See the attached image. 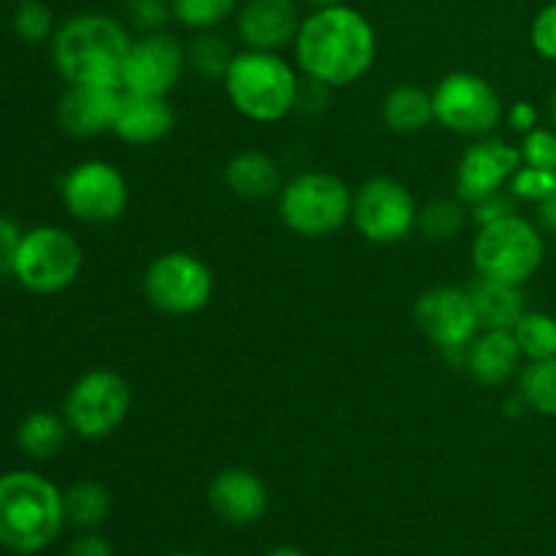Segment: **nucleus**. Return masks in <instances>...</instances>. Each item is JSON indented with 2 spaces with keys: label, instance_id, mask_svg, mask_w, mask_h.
<instances>
[{
  "label": "nucleus",
  "instance_id": "f257e3e1",
  "mask_svg": "<svg viewBox=\"0 0 556 556\" xmlns=\"http://www.w3.org/2000/svg\"><path fill=\"white\" fill-rule=\"evenodd\" d=\"M293 52L302 76L337 90L369 74L378 58V36L362 11L340 3L304 16Z\"/></svg>",
  "mask_w": 556,
  "mask_h": 556
},
{
  "label": "nucleus",
  "instance_id": "f03ea898",
  "mask_svg": "<svg viewBox=\"0 0 556 556\" xmlns=\"http://www.w3.org/2000/svg\"><path fill=\"white\" fill-rule=\"evenodd\" d=\"M128 27L106 14H79L52 36V63L68 85H119Z\"/></svg>",
  "mask_w": 556,
  "mask_h": 556
},
{
  "label": "nucleus",
  "instance_id": "7ed1b4c3",
  "mask_svg": "<svg viewBox=\"0 0 556 556\" xmlns=\"http://www.w3.org/2000/svg\"><path fill=\"white\" fill-rule=\"evenodd\" d=\"M63 492L33 470L0 476V546L14 554H38L63 532Z\"/></svg>",
  "mask_w": 556,
  "mask_h": 556
},
{
  "label": "nucleus",
  "instance_id": "20e7f679",
  "mask_svg": "<svg viewBox=\"0 0 556 556\" xmlns=\"http://www.w3.org/2000/svg\"><path fill=\"white\" fill-rule=\"evenodd\" d=\"M299 85L302 79L288 60L277 52H258V49L237 52L223 79L231 106L242 117L264 125L280 123L296 112Z\"/></svg>",
  "mask_w": 556,
  "mask_h": 556
},
{
  "label": "nucleus",
  "instance_id": "39448f33",
  "mask_svg": "<svg viewBox=\"0 0 556 556\" xmlns=\"http://www.w3.org/2000/svg\"><path fill=\"white\" fill-rule=\"evenodd\" d=\"M280 217L288 231L304 239H324L351 223L353 190L331 172H302L282 182Z\"/></svg>",
  "mask_w": 556,
  "mask_h": 556
},
{
  "label": "nucleus",
  "instance_id": "423d86ee",
  "mask_svg": "<svg viewBox=\"0 0 556 556\" xmlns=\"http://www.w3.org/2000/svg\"><path fill=\"white\" fill-rule=\"evenodd\" d=\"M543 255L546 244L541 231L516 212L481 226L472 239V266L486 280L525 286L541 269Z\"/></svg>",
  "mask_w": 556,
  "mask_h": 556
},
{
  "label": "nucleus",
  "instance_id": "0eeeda50",
  "mask_svg": "<svg viewBox=\"0 0 556 556\" xmlns=\"http://www.w3.org/2000/svg\"><path fill=\"white\" fill-rule=\"evenodd\" d=\"M134 391L114 369H90L74 380L63 400V418L71 432L85 440H103L128 421Z\"/></svg>",
  "mask_w": 556,
  "mask_h": 556
},
{
  "label": "nucleus",
  "instance_id": "6e6552de",
  "mask_svg": "<svg viewBox=\"0 0 556 556\" xmlns=\"http://www.w3.org/2000/svg\"><path fill=\"white\" fill-rule=\"evenodd\" d=\"M85 266V250L71 231L60 226H36L25 231L16 253L14 277L22 288L41 296L65 291Z\"/></svg>",
  "mask_w": 556,
  "mask_h": 556
},
{
  "label": "nucleus",
  "instance_id": "1a4fd4ad",
  "mask_svg": "<svg viewBox=\"0 0 556 556\" xmlns=\"http://www.w3.org/2000/svg\"><path fill=\"white\" fill-rule=\"evenodd\" d=\"M434 123L470 139H483L503 123L505 106L497 87L470 71L445 74L432 90Z\"/></svg>",
  "mask_w": 556,
  "mask_h": 556
},
{
  "label": "nucleus",
  "instance_id": "9d476101",
  "mask_svg": "<svg viewBox=\"0 0 556 556\" xmlns=\"http://www.w3.org/2000/svg\"><path fill=\"white\" fill-rule=\"evenodd\" d=\"M144 299L166 315H195L215 293V275L193 253L172 250L147 266L141 277Z\"/></svg>",
  "mask_w": 556,
  "mask_h": 556
},
{
  "label": "nucleus",
  "instance_id": "9b49d317",
  "mask_svg": "<svg viewBox=\"0 0 556 556\" xmlns=\"http://www.w3.org/2000/svg\"><path fill=\"white\" fill-rule=\"evenodd\" d=\"M413 320L418 331L427 337L432 345L445 353L456 367L467 364V348L481 334L476 307H472L470 288L459 286H434L418 296L413 307Z\"/></svg>",
  "mask_w": 556,
  "mask_h": 556
},
{
  "label": "nucleus",
  "instance_id": "f8f14e48",
  "mask_svg": "<svg viewBox=\"0 0 556 556\" xmlns=\"http://www.w3.org/2000/svg\"><path fill=\"white\" fill-rule=\"evenodd\" d=\"M60 199L71 217L87 226H109L128 210V179L109 161H81L60 182Z\"/></svg>",
  "mask_w": 556,
  "mask_h": 556
},
{
  "label": "nucleus",
  "instance_id": "ddd939ff",
  "mask_svg": "<svg viewBox=\"0 0 556 556\" xmlns=\"http://www.w3.org/2000/svg\"><path fill=\"white\" fill-rule=\"evenodd\" d=\"M351 223L367 242H405L418 223V204L407 185L394 177H372L353 193Z\"/></svg>",
  "mask_w": 556,
  "mask_h": 556
},
{
  "label": "nucleus",
  "instance_id": "4468645a",
  "mask_svg": "<svg viewBox=\"0 0 556 556\" xmlns=\"http://www.w3.org/2000/svg\"><path fill=\"white\" fill-rule=\"evenodd\" d=\"M188 68V52L166 30L141 33L125 54L119 87L136 96H163L177 90Z\"/></svg>",
  "mask_w": 556,
  "mask_h": 556
},
{
  "label": "nucleus",
  "instance_id": "2eb2a0df",
  "mask_svg": "<svg viewBox=\"0 0 556 556\" xmlns=\"http://www.w3.org/2000/svg\"><path fill=\"white\" fill-rule=\"evenodd\" d=\"M519 168V147H510L508 141L494 139V136L476 139L462 152L459 166H456V199L470 206L486 195L500 193L505 185H510Z\"/></svg>",
  "mask_w": 556,
  "mask_h": 556
},
{
  "label": "nucleus",
  "instance_id": "dca6fc26",
  "mask_svg": "<svg viewBox=\"0 0 556 556\" xmlns=\"http://www.w3.org/2000/svg\"><path fill=\"white\" fill-rule=\"evenodd\" d=\"M119 101V85H68L58 101L60 128L79 139L112 134Z\"/></svg>",
  "mask_w": 556,
  "mask_h": 556
},
{
  "label": "nucleus",
  "instance_id": "f3484780",
  "mask_svg": "<svg viewBox=\"0 0 556 556\" xmlns=\"http://www.w3.org/2000/svg\"><path fill=\"white\" fill-rule=\"evenodd\" d=\"M302 27L296 0H248L237 14L239 38L248 49L280 52L296 41Z\"/></svg>",
  "mask_w": 556,
  "mask_h": 556
},
{
  "label": "nucleus",
  "instance_id": "a211bd4d",
  "mask_svg": "<svg viewBox=\"0 0 556 556\" xmlns=\"http://www.w3.org/2000/svg\"><path fill=\"white\" fill-rule=\"evenodd\" d=\"M206 500H210V508L215 510V516H220L226 525L233 527L255 525L269 508L266 483L244 467H228V470L217 472L212 478Z\"/></svg>",
  "mask_w": 556,
  "mask_h": 556
},
{
  "label": "nucleus",
  "instance_id": "6ab92c4d",
  "mask_svg": "<svg viewBox=\"0 0 556 556\" xmlns=\"http://www.w3.org/2000/svg\"><path fill=\"white\" fill-rule=\"evenodd\" d=\"M174 123H177V114H174V106L168 103V98L136 96V92L123 90V101H119L112 134L119 141L147 147L166 139L174 130Z\"/></svg>",
  "mask_w": 556,
  "mask_h": 556
},
{
  "label": "nucleus",
  "instance_id": "aec40b11",
  "mask_svg": "<svg viewBox=\"0 0 556 556\" xmlns=\"http://www.w3.org/2000/svg\"><path fill=\"white\" fill-rule=\"evenodd\" d=\"M525 353L516 342L514 331H481L467 348L465 369L481 386H503L519 375Z\"/></svg>",
  "mask_w": 556,
  "mask_h": 556
},
{
  "label": "nucleus",
  "instance_id": "412c9836",
  "mask_svg": "<svg viewBox=\"0 0 556 556\" xmlns=\"http://www.w3.org/2000/svg\"><path fill=\"white\" fill-rule=\"evenodd\" d=\"M228 190L239 199L248 201H264L280 193L282 174L280 166L271 155L261 150H242L226 163L223 172Z\"/></svg>",
  "mask_w": 556,
  "mask_h": 556
},
{
  "label": "nucleus",
  "instance_id": "4be33fe9",
  "mask_svg": "<svg viewBox=\"0 0 556 556\" xmlns=\"http://www.w3.org/2000/svg\"><path fill=\"white\" fill-rule=\"evenodd\" d=\"M470 296L481 331H514L521 315L527 313L521 286H510V282L478 277L476 286L470 288Z\"/></svg>",
  "mask_w": 556,
  "mask_h": 556
},
{
  "label": "nucleus",
  "instance_id": "5701e85b",
  "mask_svg": "<svg viewBox=\"0 0 556 556\" xmlns=\"http://www.w3.org/2000/svg\"><path fill=\"white\" fill-rule=\"evenodd\" d=\"M380 117L386 128L394 134L413 136L427 130L434 123V101L432 92L418 85H396L386 92L380 103Z\"/></svg>",
  "mask_w": 556,
  "mask_h": 556
},
{
  "label": "nucleus",
  "instance_id": "b1692460",
  "mask_svg": "<svg viewBox=\"0 0 556 556\" xmlns=\"http://www.w3.org/2000/svg\"><path fill=\"white\" fill-rule=\"evenodd\" d=\"M68 432L71 427L63 418V413L36 410L22 418L20 429H16V445H20V451L27 459L47 462L63 451Z\"/></svg>",
  "mask_w": 556,
  "mask_h": 556
},
{
  "label": "nucleus",
  "instance_id": "393cba45",
  "mask_svg": "<svg viewBox=\"0 0 556 556\" xmlns=\"http://www.w3.org/2000/svg\"><path fill=\"white\" fill-rule=\"evenodd\" d=\"M65 521L76 530H98L109 519L112 510V494L98 481H79L63 492Z\"/></svg>",
  "mask_w": 556,
  "mask_h": 556
},
{
  "label": "nucleus",
  "instance_id": "a878e982",
  "mask_svg": "<svg viewBox=\"0 0 556 556\" xmlns=\"http://www.w3.org/2000/svg\"><path fill=\"white\" fill-rule=\"evenodd\" d=\"M185 52H188V68H193V74L201 76L204 81L226 79L228 68L237 58L228 38L220 36L217 30H199Z\"/></svg>",
  "mask_w": 556,
  "mask_h": 556
},
{
  "label": "nucleus",
  "instance_id": "bb28decb",
  "mask_svg": "<svg viewBox=\"0 0 556 556\" xmlns=\"http://www.w3.org/2000/svg\"><path fill=\"white\" fill-rule=\"evenodd\" d=\"M467 223V204L462 199H434L418 210L416 231L429 242H451Z\"/></svg>",
  "mask_w": 556,
  "mask_h": 556
},
{
  "label": "nucleus",
  "instance_id": "cd10ccee",
  "mask_svg": "<svg viewBox=\"0 0 556 556\" xmlns=\"http://www.w3.org/2000/svg\"><path fill=\"white\" fill-rule=\"evenodd\" d=\"M519 394L527 407L546 418H556V356L530 362L519 372Z\"/></svg>",
  "mask_w": 556,
  "mask_h": 556
},
{
  "label": "nucleus",
  "instance_id": "c85d7f7f",
  "mask_svg": "<svg viewBox=\"0 0 556 556\" xmlns=\"http://www.w3.org/2000/svg\"><path fill=\"white\" fill-rule=\"evenodd\" d=\"M514 337L519 342L527 362H543L556 356V318L546 313H525L514 326Z\"/></svg>",
  "mask_w": 556,
  "mask_h": 556
},
{
  "label": "nucleus",
  "instance_id": "c756f323",
  "mask_svg": "<svg viewBox=\"0 0 556 556\" xmlns=\"http://www.w3.org/2000/svg\"><path fill=\"white\" fill-rule=\"evenodd\" d=\"M237 11V0H172V14L190 30H215Z\"/></svg>",
  "mask_w": 556,
  "mask_h": 556
},
{
  "label": "nucleus",
  "instance_id": "7c9ffc66",
  "mask_svg": "<svg viewBox=\"0 0 556 556\" xmlns=\"http://www.w3.org/2000/svg\"><path fill=\"white\" fill-rule=\"evenodd\" d=\"M54 16L41 0H20L14 11V33L25 43H43L54 36Z\"/></svg>",
  "mask_w": 556,
  "mask_h": 556
},
{
  "label": "nucleus",
  "instance_id": "2f4dec72",
  "mask_svg": "<svg viewBox=\"0 0 556 556\" xmlns=\"http://www.w3.org/2000/svg\"><path fill=\"white\" fill-rule=\"evenodd\" d=\"M510 195L519 201H530V204H541L548 195L556 193V172L552 168H535L521 163L519 172L510 179Z\"/></svg>",
  "mask_w": 556,
  "mask_h": 556
},
{
  "label": "nucleus",
  "instance_id": "473e14b6",
  "mask_svg": "<svg viewBox=\"0 0 556 556\" xmlns=\"http://www.w3.org/2000/svg\"><path fill=\"white\" fill-rule=\"evenodd\" d=\"M125 16L139 33H161L172 20V0H125Z\"/></svg>",
  "mask_w": 556,
  "mask_h": 556
},
{
  "label": "nucleus",
  "instance_id": "72a5a7b5",
  "mask_svg": "<svg viewBox=\"0 0 556 556\" xmlns=\"http://www.w3.org/2000/svg\"><path fill=\"white\" fill-rule=\"evenodd\" d=\"M519 152L525 166L552 168V172H556V130L538 125L535 130L525 134Z\"/></svg>",
  "mask_w": 556,
  "mask_h": 556
},
{
  "label": "nucleus",
  "instance_id": "f704fd0d",
  "mask_svg": "<svg viewBox=\"0 0 556 556\" xmlns=\"http://www.w3.org/2000/svg\"><path fill=\"white\" fill-rule=\"evenodd\" d=\"M530 41L541 58L556 60V3H548L546 9L538 11L530 27Z\"/></svg>",
  "mask_w": 556,
  "mask_h": 556
},
{
  "label": "nucleus",
  "instance_id": "c9c22d12",
  "mask_svg": "<svg viewBox=\"0 0 556 556\" xmlns=\"http://www.w3.org/2000/svg\"><path fill=\"white\" fill-rule=\"evenodd\" d=\"M22 237H25V231H22L11 217L0 215V277L14 275V264H16V253H20Z\"/></svg>",
  "mask_w": 556,
  "mask_h": 556
},
{
  "label": "nucleus",
  "instance_id": "e433bc0d",
  "mask_svg": "<svg viewBox=\"0 0 556 556\" xmlns=\"http://www.w3.org/2000/svg\"><path fill=\"white\" fill-rule=\"evenodd\" d=\"M514 201H516L514 195H508L505 190H500V193L476 201V204H470L467 210L472 212V220H476L478 228H481V226H489V223L500 220V217L514 215Z\"/></svg>",
  "mask_w": 556,
  "mask_h": 556
},
{
  "label": "nucleus",
  "instance_id": "4c0bfd02",
  "mask_svg": "<svg viewBox=\"0 0 556 556\" xmlns=\"http://www.w3.org/2000/svg\"><path fill=\"white\" fill-rule=\"evenodd\" d=\"M329 92H331V87H326V85H320V81L307 79V76H304L302 85H299L296 109L299 112H320V109H326Z\"/></svg>",
  "mask_w": 556,
  "mask_h": 556
},
{
  "label": "nucleus",
  "instance_id": "58836bf2",
  "mask_svg": "<svg viewBox=\"0 0 556 556\" xmlns=\"http://www.w3.org/2000/svg\"><path fill=\"white\" fill-rule=\"evenodd\" d=\"M68 556H114L112 543L98 535L96 530H87L68 546Z\"/></svg>",
  "mask_w": 556,
  "mask_h": 556
},
{
  "label": "nucleus",
  "instance_id": "ea45409f",
  "mask_svg": "<svg viewBox=\"0 0 556 556\" xmlns=\"http://www.w3.org/2000/svg\"><path fill=\"white\" fill-rule=\"evenodd\" d=\"M508 125L519 134H530V130L538 128V109L532 106L530 101H519L508 109Z\"/></svg>",
  "mask_w": 556,
  "mask_h": 556
},
{
  "label": "nucleus",
  "instance_id": "a19ab883",
  "mask_svg": "<svg viewBox=\"0 0 556 556\" xmlns=\"http://www.w3.org/2000/svg\"><path fill=\"white\" fill-rule=\"evenodd\" d=\"M538 220H541L543 231L556 237V193H552L546 201L538 204Z\"/></svg>",
  "mask_w": 556,
  "mask_h": 556
},
{
  "label": "nucleus",
  "instance_id": "79ce46f5",
  "mask_svg": "<svg viewBox=\"0 0 556 556\" xmlns=\"http://www.w3.org/2000/svg\"><path fill=\"white\" fill-rule=\"evenodd\" d=\"M269 556H307V554L299 552V548H293V546H280V548H275Z\"/></svg>",
  "mask_w": 556,
  "mask_h": 556
},
{
  "label": "nucleus",
  "instance_id": "37998d69",
  "mask_svg": "<svg viewBox=\"0 0 556 556\" xmlns=\"http://www.w3.org/2000/svg\"><path fill=\"white\" fill-rule=\"evenodd\" d=\"M307 3L315 5V9H329V5H340L345 0H307Z\"/></svg>",
  "mask_w": 556,
  "mask_h": 556
},
{
  "label": "nucleus",
  "instance_id": "c03bdc74",
  "mask_svg": "<svg viewBox=\"0 0 556 556\" xmlns=\"http://www.w3.org/2000/svg\"><path fill=\"white\" fill-rule=\"evenodd\" d=\"M548 117H552V123H554V128H556V92H554L552 101H548Z\"/></svg>",
  "mask_w": 556,
  "mask_h": 556
},
{
  "label": "nucleus",
  "instance_id": "a18cd8bd",
  "mask_svg": "<svg viewBox=\"0 0 556 556\" xmlns=\"http://www.w3.org/2000/svg\"><path fill=\"white\" fill-rule=\"evenodd\" d=\"M168 556H199V554H190V552H177V554H168Z\"/></svg>",
  "mask_w": 556,
  "mask_h": 556
},
{
  "label": "nucleus",
  "instance_id": "49530a36",
  "mask_svg": "<svg viewBox=\"0 0 556 556\" xmlns=\"http://www.w3.org/2000/svg\"><path fill=\"white\" fill-rule=\"evenodd\" d=\"M16 3H20V0H16Z\"/></svg>",
  "mask_w": 556,
  "mask_h": 556
}]
</instances>
